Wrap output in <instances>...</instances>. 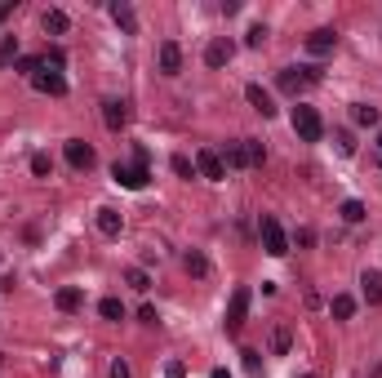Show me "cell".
Returning a JSON list of instances; mask_svg holds the SVG:
<instances>
[{
    "label": "cell",
    "instance_id": "obj_18",
    "mask_svg": "<svg viewBox=\"0 0 382 378\" xmlns=\"http://www.w3.org/2000/svg\"><path fill=\"white\" fill-rule=\"evenodd\" d=\"M53 302H58V311H76L80 302H85V294H80L76 285H67V289H58V294H53Z\"/></svg>",
    "mask_w": 382,
    "mask_h": 378
},
{
    "label": "cell",
    "instance_id": "obj_38",
    "mask_svg": "<svg viewBox=\"0 0 382 378\" xmlns=\"http://www.w3.org/2000/svg\"><path fill=\"white\" fill-rule=\"evenodd\" d=\"M369 378H382V365H374V374H369Z\"/></svg>",
    "mask_w": 382,
    "mask_h": 378
},
{
    "label": "cell",
    "instance_id": "obj_1",
    "mask_svg": "<svg viewBox=\"0 0 382 378\" xmlns=\"http://www.w3.org/2000/svg\"><path fill=\"white\" fill-rule=\"evenodd\" d=\"M222 165L227 169H258L267 160V147L258 143V138H240V143H231L227 151H218Z\"/></svg>",
    "mask_w": 382,
    "mask_h": 378
},
{
    "label": "cell",
    "instance_id": "obj_10",
    "mask_svg": "<svg viewBox=\"0 0 382 378\" xmlns=\"http://www.w3.org/2000/svg\"><path fill=\"white\" fill-rule=\"evenodd\" d=\"M245 316H249V289L240 285L236 294H231V302H227V329H240V325H245Z\"/></svg>",
    "mask_w": 382,
    "mask_h": 378
},
{
    "label": "cell",
    "instance_id": "obj_31",
    "mask_svg": "<svg viewBox=\"0 0 382 378\" xmlns=\"http://www.w3.org/2000/svg\"><path fill=\"white\" fill-rule=\"evenodd\" d=\"M263 41H267V27H249V32H245V45H249V49H258Z\"/></svg>",
    "mask_w": 382,
    "mask_h": 378
},
{
    "label": "cell",
    "instance_id": "obj_21",
    "mask_svg": "<svg viewBox=\"0 0 382 378\" xmlns=\"http://www.w3.org/2000/svg\"><path fill=\"white\" fill-rule=\"evenodd\" d=\"M125 285L138 289V294H147V289H152V276H147L143 267H129V271H125Z\"/></svg>",
    "mask_w": 382,
    "mask_h": 378
},
{
    "label": "cell",
    "instance_id": "obj_17",
    "mask_svg": "<svg viewBox=\"0 0 382 378\" xmlns=\"http://www.w3.org/2000/svg\"><path fill=\"white\" fill-rule=\"evenodd\" d=\"M40 23H45V32H49V36H62L71 27V18H67V9H45Z\"/></svg>",
    "mask_w": 382,
    "mask_h": 378
},
{
    "label": "cell",
    "instance_id": "obj_19",
    "mask_svg": "<svg viewBox=\"0 0 382 378\" xmlns=\"http://www.w3.org/2000/svg\"><path fill=\"white\" fill-rule=\"evenodd\" d=\"M329 311H333L338 320H351V316H356V298H351V294H333Z\"/></svg>",
    "mask_w": 382,
    "mask_h": 378
},
{
    "label": "cell",
    "instance_id": "obj_3",
    "mask_svg": "<svg viewBox=\"0 0 382 378\" xmlns=\"http://www.w3.org/2000/svg\"><path fill=\"white\" fill-rule=\"evenodd\" d=\"M258 236H263V249L272 254V258H285V254H289V236H285V227L276 223L272 214L258 223Z\"/></svg>",
    "mask_w": 382,
    "mask_h": 378
},
{
    "label": "cell",
    "instance_id": "obj_37",
    "mask_svg": "<svg viewBox=\"0 0 382 378\" xmlns=\"http://www.w3.org/2000/svg\"><path fill=\"white\" fill-rule=\"evenodd\" d=\"M209 378H231V374H227V370H213V374H209Z\"/></svg>",
    "mask_w": 382,
    "mask_h": 378
},
{
    "label": "cell",
    "instance_id": "obj_16",
    "mask_svg": "<svg viewBox=\"0 0 382 378\" xmlns=\"http://www.w3.org/2000/svg\"><path fill=\"white\" fill-rule=\"evenodd\" d=\"M111 18H116V27H120L125 36H134V32H138V14L125 5V0H116V5H111Z\"/></svg>",
    "mask_w": 382,
    "mask_h": 378
},
{
    "label": "cell",
    "instance_id": "obj_32",
    "mask_svg": "<svg viewBox=\"0 0 382 378\" xmlns=\"http://www.w3.org/2000/svg\"><path fill=\"white\" fill-rule=\"evenodd\" d=\"M240 356H245V370H249V374H258V370H263V361H258V352H254V347H245Z\"/></svg>",
    "mask_w": 382,
    "mask_h": 378
},
{
    "label": "cell",
    "instance_id": "obj_26",
    "mask_svg": "<svg viewBox=\"0 0 382 378\" xmlns=\"http://www.w3.org/2000/svg\"><path fill=\"white\" fill-rule=\"evenodd\" d=\"M342 223H365V205H360V201H342Z\"/></svg>",
    "mask_w": 382,
    "mask_h": 378
},
{
    "label": "cell",
    "instance_id": "obj_22",
    "mask_svg": "<svg viewBox=\"0 0 382 378\" xmlns=\"http://www.w3.org/2000/svg\"><path fill=\"white\" fill-rule=\"evenodd\" d=\"M182 267H187V271H191V276H209V258H204V254H200V249H191V254H187V258H182Z\"/></svg>",
    "mask_w": 382,
    "mask_h": 378
},
{
    "label": "cell",
    "instance_id": "obj_14",
    "mask_svg": "<svg viewBox=\"0 0 382 378\" xmlns=\"http://www.w3.org/2000/svg\"><path fill=\"white\" fill-rule=\"evenodd\" d=\"M160 71H165V76H178V71H182V49H178V41H165V45H160Z\"/></svg>",
    "mask_w": 382,
    "mask_h": 378
},
{
    "label": "cell",
    "instance_id": "obj_29",
    "mask_svg": "<svg viewBox=\"0 0 382 378\" xmlns=\"http://www.w3.org/2000/svg\"><path fill=\"white\" fill-rule=\"evenodd\" d=\"M333 143H338V151H342V156H356V138H351L347 129H338V134H333Z\"/></svg>",
    "mask_w": 382,
    "mask_h": 378
},
{
    "label": "cell",
    "instance_id": "obj_13",
    "mask_svg": "<svg viewBox=\"0 0 382 378\" xmlns=\"http://www.w3.org/2000/svg\"><path fill=\"white\" fill-rule=\"evenodd\" d=\"M102 120H107V129H125L129 125V107L120 98H107L102 102Z\"/></svg>",
    "mask_w": 382,
    "mask_h": 378
},
{
    "label": "cell",
    "instance_id": "obj_9",
    "mask_svg": "<svg viewBox=\"0 0 382 378\" xmlns=\"http://www.w3.org/2000/svg\"><path fill=\"white\" fill-rule=\"evenodd\" d=\"M338 49V36H333V27H315L311 36H307V54L311 58H324V54Z\"/></svg>",
    "mask_w": 382,
    "mask_h": 378
},
{
    "label": "cell",
    "instance_id": "obj_2",
    "mask_svg": "<svg viewBox=\"0 0 382 378\" xmlns=\"http://www.w3.org/2000/svg\"><path fill=\"white\" fill-rule=\"evenodd\" d=\"M294 134L302 138V143H320L324 138V120L315 107H307V102H298L294 107Z\"/></svg>",
    "mask_w": 382,
    "mask_h": 378
},
{
    "label": "cell",
    "instance_id": "obj_15",
    "mask_svg": "<svg viewBox=\"0 0 382 378\" xmlns=\"http://www.w3.org/2000/svg\"><path fill=\"white\" fill-rule=\"evenodd\" d=\"M360 294H365L369 307H378L382 302V271H365V276H360Z\"/></svg>",
    "mask_w": 382,
    "mask_h": 378
},
{
    "label": "cell",
    "instance_id": "obj_4",
    "mask_svg": "<svg viewBox=\"0 0 382 378\" xmlns=\"http://www.w3.org/2000/svg\"><path fill=\"white\" fill-rule=\"evenodd\" d=\"M320 80V67H285L280 76H276V85H280L285 93H302L307 85Z\"/></svg>",
    "mask_w": 382,
    "mask_h": 378
},
{
    "label": "cell",
    "instance_id": "obj_33",
    "mask_svg": "<svg viewBox=\"0 0 382 378\" xmlns=\"http://www.w3.org/2000/svg\"><path fill=\"white\" fill-rule=\"evenodd\" d=\"M40 67H45L40 58H18V71H27V76H36V71H40Z\"/></svg>",
    "mask_w": 382,
    "mask_h": 378
},
{
    "label": "cell",
    "instance_id": "obj_40",
    "mask_svg": "<svg viewBox=\"0 0 382 378\" xmlns=\"http://www.w3.org/2000/svg\"><path fill=\"white\" fill-rule=\"evenodd\" d=\"M302 378H315V374H302Z\"/></svg>",
    "mask_w": 382,
    "mask_h": 378
},
{
    "label": "cell",
    "instance_id": "obj_24",
    "mask_svg": "<svg viewBox=\"0 0 382 378\" xmlns=\"http://www.w3.org/2000/svg\"><path fill=\"white\" fill-rule=\"evenodd\" d=\"M351 120H356V125H378V107H369V102H356V107H351Z\"/></svg>",
    "mask_w": 382,
    "mask_h": 378
},
{
    "label": "cell",
    "instance_id": "obj_34",
    "mask_svg": "<svg viewBox=\"0 0 382 378\" xmlns=\"http://www.w3.org/2000/svg\"><path fill=\"white\" fill-rule=\"evenodd\" d=\"M165 378H187V365H182V361H169V365H165Z\"/></svg>",
    "mask_w": 382,
    "mask_h": 378
},
{
    "label": "cell",
    "instance_id": "obj_12",
    "mask_svg": "<svg viewBox=\"0 0 382 378\" xmlns=\"http://www.w3.org/2000/svg\"><path fill=\"white\" fill-rule=\"evenodd\" d=\"M32 85H36V89H40V93H53V98H62V93H67V80H62V71H36L32 76Z\"/></svg>",
    "mask_w": 382,
    "mask_h": 378
},
{
    "label": "cell",
    "instance_id": "obj_23",
    "mask_svg": "<svg viewBox=\"0 0 382 378\" xmlns=\"http://www.w3.org/2000/svg\"><path fill=\"white\" fill-rule=\"evenodd\" d=\"M98 316L102 320H125V302H120V298H102L98 302Z\"/></svg>",
    "mask_w": 382,
    "mask_h": 378
},
{
    "label": "cell",
    "instance_id": "obj_6",
    "mask_svg": "<svg viewBox=\"0 0 382 378\" xmlns=\"http://www.w3.org/2000/svg\"><path fill=\"white\" fill-rule=\"evenodd\" d=\"M111 178H116L120 187H129V192H143L152 174H147V165H138V160H134V165H120V160H116V165H111Z\"/></svg>",
    "mask_w": 382,
    "mask_h": 378
},
{
    "label": "cell",
    "instance_id": "obj_11",
    "mask_svg": "<svg viewBox=\"0 0 382 378\" xmlns=\"http://www.w3.org/2000/svg\"><path fill=\"white\" fill-rule=\"evenodd\" d=\"M245 98H249V107H254L258 116H267V120L276 116V98L263 89V85H245Z\"/></svg>",
    "mask_w": 382,
    "mask_h": 378
},
{
    "label": "cell",
    "instance_id": "obj_35",
    "mask_svg": "<svg viewBox=\"0 0 382 378\" xmlns=\"http://www.w3.org/2000/svg\"><path fill=\"white\" fill-rule=\"evenodd\" d=\"M111 378H134L129 374V361H111Z\"/></svg>",
    "mask_w": 382,
    "mask_h": 378
},
{
    "label": "cell",
    "instance_id": "obj_30",
    "mask_svg": "<svg viewBox=\"0 0 382 378\" xmlns=\"http://www.w3.org/2000/svg\"><path fill=\"white\" fill-rule=\"evenodd\" d=\"M169 165H174V174H178V178H191L195 174V160H187V156H174Z\"/></svg>",
    "mask_w": 382,
    "mask_h": 378
},
{
    "label": "cell",
    "instance_id": "obj_5",
    "mask_svg": "<svg viewBox=\"0 0 382 378\" xmlns=\"http://www.w3.org/2000/svg\"><path fill=\"white\" fill-rule=\"evenodd\" d=\"M195 174L209 178V183H222V178H227V165H222V156L213 147H200L195 151Z\"/></svg>",
    "mask_w": 382,
    "mask_h": 378
},
{
    "label": "cell",
    "instance_id": "obj_27",
    "mask_svg": "<svg viewBox=\"0 0 382 378\" xmlns=\"http://www.w3.org/2000/svg\"><path fill=\"white\" fill-rule=\"evenodd\" d=\"M289 343H294V334H289V325H276V334H272V352H289Z\"/></svg>",
    "mask_w": 382,
    "mask_h": 378
},
{
    "label": "cell",
    "instance_id": "obj_39",
    "mask_svg": "<svg viewBox=\"0 0 382 378\" xmlns=\"http://www.w3.org/2000/svg\"><path fill=\"white\" fill-rule=\"evenodd\" d=\"M378 165H382V134H378Z\"/></svg>",
    "mask_w": 382,
    "mask_h": 378
},
{
    "label": "cell",
    "instance_id": "obj_25",
    "mask_svg": "<svg viewBox=\"0 0 382 378\" xmlns=\"http://www.w3.org/2000/svg\"><path fill=\"white\" fill-rule=\"evenodd\" d=\"M32 174H36V178H49V174H53L49 151H36V156H32Z\"/></svg>",
    "mask_w": 382,
    "mask_h": 378
},
{
    "label": "cell",
    "instance_id": "obj_8",
    "mask_svg": "<svg viewBox=\"0 0 382 378\" xmlns=\"http://www.w3.org/2000/svg\"><path fill=\"white\" fill-rule=\"evenodd\" d=\"M231 54H236V45H231L227 36H213V41L204 45V67H227Z\"/></svg>",
    "mask_w": 382,
    "mask_h": 378
},
{
    "label": "cell",
    "instance_id": "obj_36",
    "mask_svg": "<svg viewBox=\"0 0 382 378\" xmlns=\"http://www.w3.org/2000/svg\"><path fill=\"white\" fill-rule=\"evenodd\" d=\"M9 14H14V0H0V23H5Z\"/></svg>",
    "mask_w": 382,
    "mask_h": 378
},
{
    "label": "cell",
    "instance_id": "obj_7",
    "mask_svg": "<svg viewBox=\"0 0 382 378\" xmlns=\"http://www.w3.org/2000/svg\"><path fill=\"white\" fill-rule=\"evenodd\" d=\"M62 156H67V165L71 169H94V147L85 143V138H67V147H62Z\"/></svg>",
    "mask_w": 382,
    "mask_h": 378
},
{
    "label": "cell",
    "instance_id": "obj_20",
    "mask_svg": "<svg viewBox=\"0 0 382 378\" xmlns=\"http://www.w3.org/2000/svg\"><path fill=\"white\" fill-rule=\"evenodd\" d=\"M98 232L102 236H120V214L116 210H98Z\"/></svg>",
    "mask_w": 382,
    "mask_h": 378
},
{
    "label": "cell",
    "instance_id": "obj_28",
    "mask_svg": "<svg viewBox=\"0 0 382 378\" xmlns=\"http://www.w3.org/2000/svg\"><path fill=\"white\" fill-rule=\"evenodd\" d=\"M14 58H18V36H5L0 41V67H9Z\"/></svg>",
    "mask_w": 382,
    "mask_h": 378
}]
</instances>
